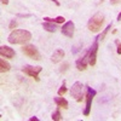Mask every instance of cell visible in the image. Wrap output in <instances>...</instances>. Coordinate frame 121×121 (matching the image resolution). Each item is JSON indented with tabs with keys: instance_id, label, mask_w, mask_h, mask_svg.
Instances as JSON below:
<instances>
[{
	"instance_id": "4fadbf2b",
	"label": "cell",
	"mask_w": 121,
	"mask_h": 121,
	"mask_svg": "<svg viewBox=\"0 0 121 121\" xmlns=\"http://www.w3.org/2000/svg\"><path fill=\"white\" fill-rule=\"evenodd\" d=\"M43 28L45 30H47V32H50V33H55L57 30L56 24L52 23V22H45V23H43Z\"/></svg>"
},
{
	"instance_id": "7c38bea8",
	"label": "cell",
	"mask_w": 121,
	"mask_h": 121,
	"mask_svg": "<svg viewBox=\"0 0 121 121\" xmlns=\"http://www.w3.org/2000/svg\"><path fill=\"white\" fill-rule=\"evenodd\" d=\"M55 103L57 104V107L64 108V109H67V108H68V100H67V99H64L62 96L56 97V98H55Z\"/></svg>"
},
{
	"instance_id": "ac0fdd59",
	"label": "cell",
	"mask_w": 121,
	"mask_h": 121,
	"mask_svg": "<svg viewBox=\"0 0 121 121\" xmlns=\"http://www.w3.org/2000/svg\"><path fill=\"white\" fill-rule=\"evenodd\" d=\"M67 92V87H65V81H63L62 86H60V88L58 90V96H63L64 93Z\"/></svg>"
},
{
	"instance_id": "cb8c5ba5",
	"label": "cell",
	"mask_w": 121,
	"mask_h": 121,
	"mask_svg": "<svg viewBox=\"0 0 121 121\" xmlns=\"http://www.w3.org/2000/svg\"><path fill=\"white\" fill-rule=\"evenodd\" d=\"M1 3H3L4 5H7V4H9V0H1Z\"/></svg>"
},
{
	"instance_id": "277c9868",
	"label": "cell",
	"mask_w": 121,
	"mask_h": 121,
	"mask_svg": "<svg viewBox=\"0 0 121 121\" xmlns=\"http://www.w3.org/2000/svg\"><path fill=\"white\" fill-rule=\"evenodd\" d=\"M22 52H23L26 56L33 58V59H35V60H40V59H41V56H40L39 51L36 50V47H35L34 45H24V46L22 47Z\"/></svg>"
},
{
	"instance_id": "d6986e66",
	"label": "cell",
	"mask_w": 121,
	"mask_h": 121,
	"mask_svg": "<svg viewBox=\"0 0 121 121\" xmlns=\"http://www.w3.org/2000/svg\"><path fill=\"white\" fill-rule=\"evenodd\" d=\"M16 27H17V21H16V19H12V21L10 22V26H9V28H10V29H15Z\"/></svg>"
},
{
	"instance_id": "603a6c76",
	"label": "cell",
	"mask_w": 121,
	"mask_h": 121,
	"mask_svg": "<svg viewBox=\"0 0 121 121\" xmlns=\"http://www.w3.org/2000/svg\"><path fill=\"white\" fill-rule=\"evenodd\" d=\"M29 120H30V121H39V119H38V117H35V116H34V117H30Z\"/></svg>"
},
{
	"instance_id": "9a60e30c",
	"label": "cell",
	"mask_w": 121,
	"mask_h": 121,
	"mask_svg": "<svg viewBox=\"0 0 121 121\" xmlns=\"http://www.w3.org/2000/svg\"><path fill=\"white\" fill-rule=\"evenodd\" d=\"M46 22H52V23H63L65 21V18L63 16H58L57 18H50V17H44Z\"/></svg>"
},
{
	"instance_id": "8992f818",
	"label": "cell",
	"mask_w": 121,
	"mask_h": 121,
	"mask_svg": "<svg viewBox=\"0 0 121 121\" xmlns=\"http://www.w3.org/2000/svg\"><path fill=\"white\" fill-rule=\"evenodd\" d=\"M98 36L95 39V43L92 44L91 48L88 50V64L90 65H95L96 60H97V52H98Z\"/></svg>"
},
{
	"instance_id": "52a82bcc",
	"label": "cell",
	"mask_w": 121,
	"mask_h": 121,
	"mask_svg": "<svg viewBox=\"0 0 121 121\" xmlns=\"http://www.w3.org/2000/svg\"><path fill=\"white\" fill-rule=\"evenodd\" d=\"M43 70L41 67H32V65H24L22 68V72L30 78H34L35 81H39V74Z\"/></svg>"
},
{
	"instance_id": "3957f363",
	"label": "cell",
	"mask_w": 121,
	"mask_h": 121,
	"mask_svg": "<svg viewBox=\"0 0 121 121\" xmlns=\"http://www.w3.org/2000/svg\"><path fill=\"white\" fill-rule=\"evenodd\" d=\"M70 95H72V97L76 100V102H82V84L80 81H76L73 84V87L72 90H70Z\"/></svg>"
},
{
	"instance_id": "44dd1931",
	"label": "cell",
	"mask_w": 121,
	"mask_h": 121,
	"mask_svg": "<svg viewBox=\"0 0 121 121\" xmlns=\"http://www.w3.org/2000/svg\"><path fill=\"white\" fill-rule=\"evenodd\" d=\"M68 67H69V64H68V63H64V65H62V67H60L59 72H60V73H64L65 70H67V68H68Z\"/></svg>"
},
{
	"instance_id": "2e32d148",
	"label": "cell",
	"mask_w": 121,
	"mask_h": 121,
	"mask_svg": "<svg viewBox=\"0 0 121 121\" xmlns=\"http://www.w3.org/2000/svg\"><path fill=\"white\" fill-rule=\"evenodd\" d=\"M112 26H113L112 23H109V24L107 26V28H105V29L103 30V32H102V34H99V35H98V39H102V40H104V38L107 36L108 32H109L110 29H112Z\"/></svg>"
},
{
	"instance_id": "6da1fadb",
	"label": "cell",
	"mask_w": 121,
	"mask_h": 121,
	"mask_svg": "<svg viewBox=\"0 0 121 121\" xmlns=\"http://www.w3.org/2000/svg\"><path fill=\"white\" fill-rule=\"evenodd\" d=\"M32 39V34L28 30L24 29H15L11 32V34L9 35V43L13 45H22L28 43Z\"/></svg>"
},
{
	"instance_id": "7a4b0ae2",
	"label": "cell",
	"mask_w": 121,
	"mask_h": 121,
	"mask_svg": "<svg viewBox=\"0 0 121 121\" xmlns=\"http://www.w3.org/2000/svg\"><path fill=\"white\" fill-rule=\"evenodd\" d=\"M103 23H104V16L102 13H96L90 18V21L87 23V28H88L90 32L97 33L98 30L102 28Z\"/></svg>"
},
{
	"instance_id": "e0dca14e",
	"label": "cell",
	"mask_w": 121,
	"mask_h": 121,
	"mask_svg": "<svg viewBox=\"0 0 121 121\" xmlns=\"http://www.w3.org/2000/svg\"><path fill=\"white\" fill-rule=\"evenodd\" d=\"M52 120H53V121H59V120H62V115H60L59 109H57L56 112L52 114Z\"/></svg>"
},
{
	"instance_id": "9c48e42d",
	"label": "cell",
	"mask_w": 121,
	"mask_h": 121,
	"mask_svg": "<svg viewBox=\"0 0 121 121\" xmlns=\"http://www.w3.org/2000/svg\"><path fill=\"white\" fill-rule=\"evenodd\" d=\"M87 63H88V51L84 55V57L79 58L76 60V68H78V70H80V72L85 70L86 67H87Z\"/></svg>"
},
{
	"instance_id": "5bb4252c",
	"label": "cell",
	"mask_w": 121,
	"mask_h": 121,
	"mask_svg": "<svg viewBox=\"0 0 121 121\" xmlns=\"http://www.w3.org/2000/svg\"><path fill=\"white\" fill-rule=\"evenodd\" d=\"M10 69H11V65H10L4 58L0 59V72H1V73H6V72H9Z\"/></svg>"
},
{
	"instance_id": "7402d4cb",
	"label": "cell",
	"mask_w": 121,
	"mask_h": 121,
	"mask_svg": "<svg viewBox=\"0 0 121 121\" xmlns=\"http://www.w3.org/2000/svg\"><path fill=\"white\" fill-rule=\"evenodd\" d=\"M110 3H112V5H116V4L121 3V0H110Z\"/></svg>"
},
{
	"instance_id": "8fae6325",
	"label": "cell",
	"mask_w": 121,
	"mask_h": 121,
	"mask_svg": "<svg viewBox=\"0 0 121 121\" xmlns=\"http://www.w3.org/2000/svg\"><path fill=\"white\" fill-rule=\"evenodd\" d=\"M64 56H65V53H64L63 50L62 48H57L56 51L53 52L52 57H51V60H52L53 63H59L60 60L64 58Z\"/></svg>"
},
{
	"instance_id": "5b68a950",
	"label": "cell",
	"mask_w": 121,
	"mask_h": 121,
	"mask_svg": "<svg viewBox=\"0 0 121 121\" xmlns=\"http://www.w3.org/2000/svg\"><path fill=\"white\" fill-rule=\"evenodd\" d=\"M97 95V91L93 90L92 87H88L87 86V95H86V108L84 110V115L88 116L91 113V104H92V99L93 97Z\"/></svg>"
},
{
	"instance_id": "ba28073f",
	"label": "cell",
	"mask_w": 121,
	"mask_h": 121,
	"mask_svg": "<svg viewBox=\"0 0 121 121\" xmlns=\"http://www.w3.org/2000/svg\"><path fill=\"white\" fill-rule=\"evenodd\" d=\"M60 30H62V34L63 35H65L68 38H73L74 32H75V24H74V22H72V21L65 22Z\"/></svg>"
},
{
	"instance_id": "484cf974",
	"label": "cell",
	"mask_w": 121,
	"mask_h": 121,
	"mask_svg": "<svg viewBox=\"0 0 121 121\" xmlns=\"http://www.w3.org/2000/svg\"><path fill=\"white\" fill-rule=\"evenodd\" d=\"M51 1H53V3H55V4L57 5V6H59V3L57 1V0H51Z\"/></svg>"
},
{
	"instance_id": "30bf717a",
	"label": "cell",
	"mask_w": 121,
	"mask_h": 121,
	"mask_svg": "<svg viewBox=\"0 0 121 121\" xmlns=\"http://www.w3.org/2000/svg\"><path fill=\"white\" fill-rule=\"evenodd\" d=\"M0 55L5 58H13L15 57V51L9 47V46H1L0 47Z\"/></svg>"
},
{
	"instance_id": "ffe728a7",
	"label": "cell",
	"mask_w": 121,
	"mask_h": 121,
	"mask_svg": "<svg viewBox=\"0 0 121 121\" xmlns=\"http://www.w3.org/2000/svg\"><path fill=\"white\" fill-rule=\"evenodd\" d=\"M115 45L117 46V53L121 55V43H120V40H115Z\"/></svg>"
},
{
	"instance_id": "d4e9b609",
	"label": "cell",
	"mask_w": 121,
	"mask_h": 121,
	"mask_svg": "<svg viewBox=\"0 0 121 121\" xmlns=\"http://www.w3.org/2000/svg\"><path fill=\"white\" fill-rule=\"evenodd\" d=\"M116 19H117V21H121V12L117 15V18H116Z\"/></svg>"
}]
</instances>
